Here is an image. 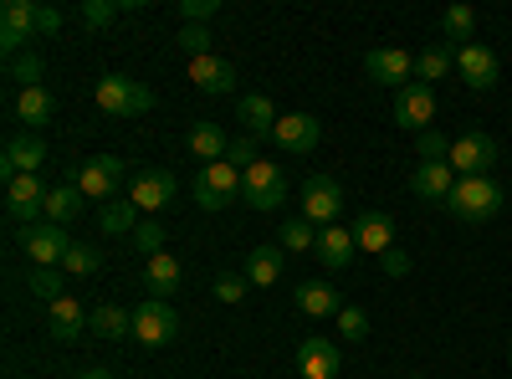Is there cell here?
Wrapping results in <instances>:
<instances>
[{
  "mask_svg": "<svg viewBox=\"0 0 512 379\" xmlns=\"http://www.w3.org/2000/svg\"><path fill=\"white\" fill-rule=\"evenodd\" d=\"M446 210H451L456 221H466V226H482V221H492L497 210H502V185H497L492 175L456 180V190H451Z\"/></svg>",
  "mask_w": 512,
  "mask_h": 379,
  "instance_id": "6da1fadb",
  "label": "cell"
},
{
  "mask_svg": "<svg viewBox=\"0 0 512 379\" xmlns=\"http://www.w3.org/2000/svg\"><path fill=\"white\" fill-rule=\"evenodd\" d=\"M98 108L113 113V118H144V113H154V93L144 88V82H134V77L108 72L98 82Z\"/></svg>",
  "mask_w": 512,
  "mask_h": 379,
  "instance_id": "7a4b0ae2",
  "label": "cell"
},
{
  "mask_svg": "<svg viewBox=\"0 0 512 379\" xmlns=\"http://www.w3.org/2000/svg\"><path fill=\"white\" fill-rule=\"evenodd\" d=\"M123 180H128V159H118V154H93V159L77 164V180H72V185L88 195V200L108 205V200L118 195Z\"/></svg>",
  "mask_w": 512,
  "mask_h": 379,
  "instance_id": "3957f363",
  "label": "cell"
},
{
  "mask_svg": "<svg viewBox=\"0 0 512 379\" xmlns=\"http://www.w3.org/2000/svg\"><path fill=\"white\" fill-rule=\"evenodd\" d=\"M241 205L251 210H277L287 205V180L272 159H256L251 170H241Z\"/></svg>",
  "mask_w": 512,
  "mask_h": 379,
  "instance_id": "277c9868",
  "label": "cell"
},
{
  "mask_svg": "<svg viewBox=\"0 0 512 379\" xmlns=\"http://www.w3.org/2000/svg\"><path fill=\"white\" fill-rule=\"evenodd\" d=\"M451 170L456 180H472V175H492V164H497V139L482 134V129H466L461 139H451Z\"/></svg>",
  "mask_w": 512,
  "mask_h": 379,
  "instance_id": "5b68a950",
  "label": "cell"
},
{
  "mask_svg": "<svg viewBox=\"0 0 512 379\" xmlns=\"http://www.w3.org/2000/svg\"><path fill=\"white\" fill-rule=\"evenodd\" d=\"M134 339L144 349H169L180 339V313L169 308L164 298H149L144 308H134Z\"/></svg>",
  "mask_w": 512,
  "mask_h": 379,
  "instance_id": "8992f818",
  "label": "cell"
},
{
  "mask_svg": "<svg viewBox=\"0 0 512 379\" xmlns=\"http://www.w3.org/2000/svg\"><path fill=\"white\" fill-rule=\"evenodd\" d=\"M236 195H241V170L236 164H205V170L195 175V205L200 210H226V205H236Z\"/></svg>",
  "mask_w": 512,
  "mask_h": 379,
  "instance_id": "52a82bcc",
  "label": "cell"
},
{
  "mask_svg": "<svg viewBox=\"0 0 512 379\" xmlns=\"http://www.w3.org/2000/svg\"><path fill=\"white\" fill-rule=\"evenodd\" d=\"M47 185H41L36 175H11L6 180V216L16 226H36V221H47Z\"/></svg>",
  "mask_w": 512,
  "mask_h": 379,
  "instance_id": "ba28073f",
  "label": "cell"
},
{
  "mask_svg": "<svg viewBox=\"0 0 512 379\" xmlns=\"http://www.w3.org/2000/svg\"><path fill=\"white\" fill-rule=\"evenodd\" d=\"M338 210H344V185H338L333 175H313L303 185V221L328 231V226H338Z\"/></svg>",
  "mask_w": 512,
  "mask_h": 379,
  "instance_id": "9c48e42d",
  "label": "cell"
},
{
  "mask_svg": "<svg viewBox=\"0 0 512 379\" xmlns=\"http://www.w3.org/2000/svg\"><path fill=\"white\" fill-rule=\"evenodd\" d=\"M67 246H72V236H67V226H52V221H36V226H21V251L36 262V267H62V257H67Z\"/></svg>",
  "mask_w": 512,
  "mask_h": 379,
  "instance_id": "30bf717a",
  "label": "cell"
},
{
  "mask_svg": "<svg viewBox=\"0 0 512 379\" xmlns=\"http://www.w3.org/2000/svg\"><path fill=\"white\" fill-rule=\"evenodd\" d=\"M395 123L410 134H425L436 123V88H425V82H405L395 93Z\"/></svg>",
  "mask_w": 512,
  "mask_h": 379,
  "instance_id": "8fae6325",
  "label": "cell"
},
{
  "mask_svg": "<svg viewBox=\"0 0 512 379\" xmlns=\"http://www.w3.org/2000/svg\"><path fill=\"white\" fill-rule=\"evenodd\" d=\"M364 72H369V82H379V88H405V82L415 77V57L405 52V47H374V52H364Z\"/></svg>",
  "mask_w": 512,
  "mask_h": 379,
  "instance_id": "7c38bea8",
  "label": "cell"
},
{
  "mask_svg": "<svg viewBox=\"0 0 512 379\" xmlns=\"http://www.w3.org/2000/svg\"><path fill=\"white\" fill-rule=\"evenodd\" d=\"M456 72H461V82H466L472 93H492V88H497L502 62H497V52H492V47L472 41V47H461V52H456Z\"/></svg>",
  "mask_w": 512,
  "mask_h": 379,
  "instance_id": "4fadbf2b",
  "label": "cell"
},
{
  "mask_svg": "<svg viewBox=\"0 0 512 379\" xmlns=\"http://www.w3.org/2000/svg\"><path fill=\"white\" fill-rule=\"evenodd\" d=\"M272 139H277V149H287V154H313L318 139H323V123H318L313 113H282L277 129H272Z\"/></svg>",
  "mask_w": 512,
  "mask_h": 379,
  "instance_id": "5bb4252c",
  "label": "cell"
},
{
  "mask_svg": "<svg viewBox=\"0 0 512 379\" xmlns=\"http://www.w3.org/2000/svg\"><path fill=\"white\" fill-rule=\"evenodd\" d=\"M128 200H134L139 210H149V216H159V210L175 200V175L169 170H144L128 180Z\"/></svg>",
  "mask_w": 512,
  "mask_h": 379,
  "instance_id": "9a60e30c",
  "label": "cell"
},
{
  "mask_svg": "<svg viewBox=\"0 0 512 379\" xmlns=\"http://www.w3.org/2000/svg\"><path fill=\"white\" fill-rule=\"evenodd\" d=\"M6 164H0V170H6V180L11 175H36L41 164H47V144H41L31 129H21V134H11L6 139V154H0Z\"/></svg>",
  "mask_w": 512,
  "mask_h": 379,
  "instance_id": "2e32d148",
  "label": "cell"
},
{
  "mask_svg": "<svg viewBox=\"0 0 512 379\" xmlns=\"http://www.w3.org/2000/svg\"><path fill=\"white\" fill-rule=\"evenodd\" d=\"M338 369L344 364H338V344L333 339H318L313 333V339L297 344V374L303 379H338Z\"/></svg>",
  "mask_w": 512,
  "mask_h": 379,
  "instance_id": "e0dca14e",
  "label": "cell"
},
{
  "mask_svg": "<svg viewBox=\"0 0 512 379\" xmlns=\"http://www.w3.org/2000/svg\"><path fill=\"white\" fill-rule=\"evenodd\" d=\"M88 323H93V313H82V303L72 298H57L52 308H47V333L57 344H72V339H82V333H88Z\"/></svg>",
  "mask_w": 512,
  "mask_h": 379,
  "instance_id": "ac0fdd59",
  "label": "cell"
},
{
  "mask_svg": "<svg viewBox=\"0 0 512 379\" xmlns=\"http://www.w3.org/2000/svg\"><path fill=\"white\" fill-rule=\"evenodd\" d=\"M190 82L200 93H236V67L216 52H205V57H190Z\"/></svg>",
  "mask_w": 512,
  "mask_h": 379,
  "instance_id": "d6986e66",
  "label": "cell"
},
{
  "mask_svg": "<svg viewBox=\"0 0 512 379\" xmlns=\"http://www.w3.org/2000/svg\"><path fill=\"white\" fill-rule=\"evenodd\" d=\"M318 262L328 267V272H344L349 262H354V251H359V241H354V226H328V231H318Z\"/></svg>",
  "mask_w": 512,
  "mask_h": 379,
  "instance_id": "ffe728a7",
  "label": "cell"
},
{
  "mask_svg": "<svg viewBox=\"0 0 512 379\" xmlns=\"http://www.w3.org/2000/svg\"><path fill=\"white\" fill-rule=\"evenodd\" d=\"M410 190H415L420 200H431V205H446L451 190H456V170H451V164H415Z\"/></svg>",
  "mask_w": 512,
  "mask_h": 379,
  "instance_id": "44dd1931",
  "label": "cell"
},
{
  "mask_svg": "<svg viewBox=\"0 0 512 379\" xmlns=\"http://www.w3.org/2000/svg\"><path fill=\"white\" fill-rule=\"evenodd\" d=\"M354 241H359V251H374V257H384V251L395 246V221L384 216V210H359Z\"/></svg>",
  "mask_w": 512,
  "mask_h": 379,
  "instance_id": "7402d4cb",
  "label": "cell"
},
{
  "mask_svg": "<svg viewBox=\"0 0 512 379\" xmlns=\"http://www.w3.org/2000/svg\"><path fill=\"white\" fill-rule=\"evenodd\" d=\"M180 282H185V267L169 257V251H159V257L144 262V287H149V298H164V303H169V298L180 292Z\"/></svg>",
  "mask_w": 512,
  "mask_h": 379,
  "instance_id": "603a6c76",
  "label": "cell"
},
{
  "mask_svg": "<svg viewBox=\"0 0 512 379\" xmlns=\"http://www.w3.org/2000/svg\"><path fill=\"white\" fill-rule=\"evenodd\" d=\"M185 149H190L200 164H221L226 149H231V139H226L221 123H195V129L185 134Z\"/></svg>",
  "mask_w": 512,
  "mask_h": 379,
  "instance_id": "cb8c5ba5",
  "label": "cell"
},
{
  "mask_svg": "<svg viewBox=\"0 0 512 379\" xmlns=\"http://www.w3.org/2000/svg\"><path fill=\"white\" fill-rule=\"evenodd\" d=\"M236 118L246 123L251 139H267V134L277 129V108H272V98H262V93H246V98L236 103Z\"/></svg>",
  "mask_w": 512,
  "mask_h": 379,
  "instance_id": "d4e9b609",
  "label": "cell"
},
{
  "mask_svg": "<svg viewBox=\"0 0 512 379\" xmlns=\"http://www.w3.org/2000/svg\"><path fill=\"white\" fill-rule=\"evenodd\" d=\"M297 308L308 318H338L344 313V298H338V287H328V282H303L297 287Z\"/></svg>",
  "mask_w": 512,
  "mask_h": 379,
  "instance_id": "484cf974",
  "label": "cell"
},
{
  "mask_svg": "<svg viewBox=\"0 0 512 379\" xmlns=\"http://www.w3.org/2000/svg\"><path fill=\"white\" fill-rule=\"evenodd\" d=\"M282 277V246L267 241V246H251V257H246V282L251 287H277Z\"/></svg>",
  "mask_w": 512,
  "mask_h": 379,
  "instance_id": "4316f807",
  "label": "cell"
},
{
  "mask_svg": "<svg viewBox=\"0 0 512 379\" xmlns=\"http://www.w3.org/2000/svg\"><path fill=\"white\" fill-rule=\"evenodd\" d=\"M98 339H108V344H118V339H134V313L128 308H118V303H103V308H93V323H88Z\"/></svg>",
  "mask_w": 512,
  "mask_h": 379,
  "instance_id": "83f0119b",
  "label": "cell"
},
{
  "mask_svg": "<svg viewBox=\"0 0 512 379\" xmlns=\"http://www.w3.org/2000/svg\"><path fill=\"white\" fill-rule=\"evenodd\" d=\"M52 113H57V98L47 88H21L16 93V118L31 123V129H36V123H52Z\"/></svg>",
  "mask_w": 512,
  "mask_h": 379,
  "instance_id": "f1b7e54d",
  "label": "cell"
},
{
  "mask_svg": "<svg viewBox=\"0 0 512 379\" xmlns=\"http://www.w3.org/2000/svg\"><path fill=\"white\" fill-rule=\"evenodd\" d=\"M441 36L456 41V52H461V47H472V41H477V11H472V6H446V16H441Z\"/></svg>",
  "mask_w": 512,
  "mask_h": 379,
  "instance_id": "f546056e",
  "label": "cell"
},
{
  "mask_svg": "<svg viewBox=\"0 0 512 379\" xmlns=\"http://www.w3.org/2000/svg\"><path fill=\"white\" fill-rule=\"evenodd\" d=\"M451 67H456V52L446 47V41H436V47H425V52L415 57V82H425V88H431V82H441Z\"/></svg>",
  "mask_w": 512,
  "mask_h": 379,
  "instance_id": "4dcf8cb0",
  "label": "cell"
},
{
  "mask_svg": "<svg viewBox=\"0 0 512 379\" xmlns=\"http://www.w3.org/2000/svg\"><path fill=\"white\" fill-rule=\"evenodd\" d=\"M98 226H103L108 236H134V231H139V205H134V200H108V205L98 210Z\"/></svg>",
  "mask_w": 512,
  "mask_h": 379,
  "instance_id": "1f68e13d",
  "label": "cell"
},
{
  "mask_svg": "<svg viewBox=\"0 0 512 379\" xmlns=\"http://www.w3.org/2000/svg\"><path fill=\"white\" fill-rule=\"evenodd\" d=\"M82 200H88V195H82L77 185H57V190L47 195V221H52V226L77 221V216H82Z\"/></svg>",
  "mask_w": 512,
  "mask_h": 379,
  "instance_id": "d6a6232c",
  "label": "cell"
},
{
  "mask_svg": "<svg viewBox=\"0 0 512 379\" xmlns=\"http://www.w3.org/2000/svg\"><path fill=\"white\" fill-rule=\"evenodd\" d=\"M26 287H31V298H41V303L52 308L57 298H67V292H62V287H67V272H62V267H36Z\"/></svg>",
  "mask_w": 512,
  "mask_h": 379,
  "instance_id": "836d02e7",
  "label": "cell"
},
{
  "mask_svg": "<svg viewBox=\"0 0 512 379\" xmlns=\"http://www.w3.org/2000/svg\"><path fill=\"white\" fill-rule=\"evenodd\" d=\"M36 0H6V6H0V26L6 31H21V36H36Z\"/></svg>",
  "mask_w": 512,
  "mask_h": 379,
  "instance_id": "e575fe53",
  "label": "cell"
},
{
  "mask_svg": "<svg viewBox=\"0 0 512 379\" xmlns=\"http://www.w3.org/2000/svg\"><path fill=\"white\" fill-rule=\"evenodd\" d=\"M98 267H103L98 246H88V241H72V246H67V257H62V272H67V277H93Z\"/></svg>",
  "mask_w": 512,
  "mask_h": 379,
  "instance_id": "d590c367",
  "label": "cell"
},
{
  "mask_svg": "<svg viewBox=\"0 0 512 379\" xmlns=\"http://www.w3.org/2000/svg\"><path fill=\"white\" fill-rule=\"evenodd\" d=\"M277 246H287V251H313V246H318V226L303 221V216H292V221H282Z\"/></svg>",
  "mask_w": 512,
  "mask_h": 379,
  "instance_id": "8d00e7d4",
  "label": "cell"
},
{
  "mask_svg": "<svg viewBox=\"0 0 512 379\" xmlns=\"http://www.w3.org/2000/svg\"><path fill=\"white\" fill-rule=\"evenodd\" d=\"M415 149H420V159H425V164H446V159H451V139H446L441 129L415 134Z\"/></svg>",
  "mask_w": 512,
  "mask_h": 379,
  "instance_id": "74e56055",
  "label": "cell"
},
{
  "mask_svg": "<svg viewBox=\"0 0 512 379\" xmlns=\"http://www.w3.org/2000/svg\"><path fill=\"white\" fill-rule=\"evenodd\" d=\"M11 77L21 82V88H41V57H36V52L11 57Z\"/></svg>",
  "mask_w": 512,
  "mask_h": 379,
  "instance_id": "f35d334b",
  "label": "cell"
},
{
  "mask_svg": "<svg viewBox=\"0 0 512 379\" xmlns=\"http://www.w3.org/2000/svg\"><path fill=\"white\" fill-rule=\"evenodd\" d=\"M256 159H262V149H256V139H251V134L231 139V149H226V164H236V170H251Z\"/></svg>",
  "mask_w": 512,
  "mask_h": 379,
  "instance_id": "ab89813d",
  "label": "cell"
},
{
  "mask_svg": "<svg viewBox=\"0 0 512 379\" xmlns=\"http://www.w3.org/2000/svg\"><path fill=\"white\" fill-rule=\"evenodd\" d=\"M338 333H344L349 344H359L364 333H369V313L364 308H344V313H338Z\"/></svg>",
  "mask_w": 512,
  "mask_h": 379,
  "instance_id": "60d3db41",
  "label": "cell"
},
{
  "mask_svg": "<svg viewBox=\"0 0 512 379\" xmlns=\"http://www.w3.org/2000/svg\"><path fill=\"white\" fill-rule=\"evenodd\" d=\"M134 246L144 251V257H159V251H164V226H159V221H139Z\"/></svg>",
  "mask_w": 512,
  "mask_h": 379,
  "instance_id": "b9f144b4",
  "label": "cell"
},
{
  "mask_svg": "<svg viewBox=\"0 0 512 379\" xmlns=\"http://www.w3.org/2000/svg\"><path fill=\"white\" fill-rule=\"evenodd\" d=\"M210 292H216L221 303H241V298H246V277H236V272H221L216 282H210Z\"/></svg>",
  "mask_w": 512,
  "mask_h": 379,
  "instance_id": "7bdbcfd3",
  "label": "cell"
},
{
  "mask_svg": "<svg viewBox=\"0 0 512 379\" xmlns=\"http://www.w3.org/2000/svg\"><path fill=\"white\" fill-rule=\"evenodd\" d=\"M175 41H180V52H190V57H205L210 52V31L205 26H180Z\"/></svg>",
  "mask_w": 512,
  "mask_h": 379,
  "instance_id": "ee69618b",
  "label": "cell"
},
{
  "mask_svg": "<svg viewBox=\"0 0 512 379\" xmlns=\"http://www.w3.org/2000/svg\"><path fill=\"white\" fill-rule=\"evenodd\" d=\"M77 16L88 21V26H108V21L118 16V6H113V0H82V6H77Z\"/></svg>",
  "mask_w": 512,
  "mask_h": 379,
  "instance_id": "f6af8a7d",
  "label": "cell"
},
{
  "mask_svg": "<svg viewBox=\"0 0 512 379\" xmlns=\"http://www.w3.org/2000/svg\"><path fill=\"white\" fill-rule=\"evenodd\" d=\"M221 11V0H185L180 6V16H185V26H205L210 16Z\"/></svg>",
  "mask_w": 512,
  "mask_h": 379,
  "instance_id": "bcb514c9",
  "label": "cell"
},
{
  "mask_svg": "<svg viewBox=\"0 0 512 379\" xmlns=\"http://www.w3.org/2000/svg\"><path fill=\"white\" fill-rule=\"evenodd\" d=\"M379 267H384V277H405V272H410V251H405V246H390V251L379 257Z\"/></svg>",
  "mask_w": 512,
  "mask_h": 379,
  "instance_id": "7dc6e473",
  "label": "cell"
},
{
  "mask_svg": "<svg viewBox=\"0 0 512 379\" xmlns=\"http://www.w3.org/2000/svg\"><path fill=\"white\" fill-rule=\"evenodd\" d=\"M62 21H67V16H62L57 6H41V11H36V36H57Z\"/></svg>",
  "mask_w": 512,
  "mask_h": 379,
  "instance_id": "c3c4849f",
  "label": "cell"
},
{
  "mask_svg": "<svg viewBox=\"0 0 512 379\" xmlns=\"http://www.w3.org/2000/svg\"><path fill=\"white\" fill-rule=\"evenodd\" d=\"M77 379H113V374H103V369H82Z\"/></svg>",
  "mask_w": 512,
  "mask_h": 379,
  "instance_id": "681fc988",
  "label": "cell"
},
{
  "mask_svg": "<svg viewBox=\"0 0 512 379\" xmlns=\"http://www.w3.org/2000/svg\"><path fill=\"white\" fill-rule=\"evenodd\" d=\"M405 379H425V374H405Z\"/></svg>",
  "mask_w": 512,
  "mask_h": 379,
  "instance_id": "f907efd6",
  "label": "cell"
},
{
  "mask_svg": "<svg viewBox=\"0 0 512 379\" xmlns=\"http://www.w3.org/2000/svg\"><path fill=\"white\" fill-rule=\"evenodd\" d=\"M507 364H512V344H507Z\"/></svg>",
  "mask_w": 512,
  "mask_h": 379,
  "instance_id": "816d5d0a",
  "label": "cell"
}]
</instances>
